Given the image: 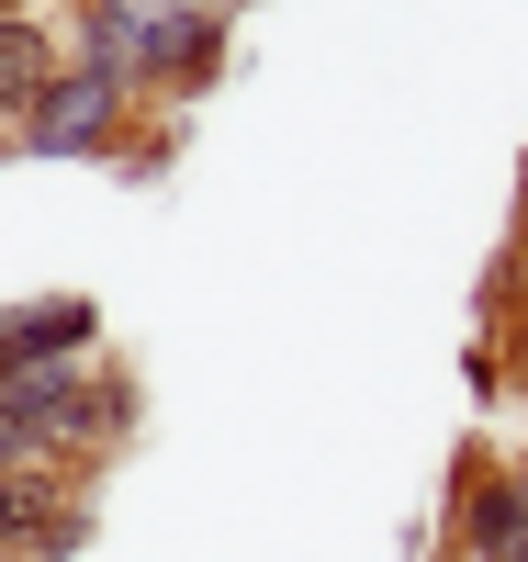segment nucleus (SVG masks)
Returning a JSON list of instances; mask_svg holds the SVG:
<instances>
[{
  "mask_svg": "<svg viewBox=\"0 0 528 562\" xmlns=\"http://www.w3.org/2000/svg\"><path fill=\"white\" fill-rule=\"evenodd\" d=\"M79 338H90V304H34V315L0 326V371H45L57 349H79Z\"/></svg>",
  "mask_w": 528,
  "mask_h": 562,
  "instance_id": "obj_2",
  "label": "nucleus"
},
{
  "mask_svg": "<svg viewBox=\"0 0 528 562\" xmlns=\"http://www.w3.org/2000/svg\"><path fill=\"white\" fill-rule=\"evenodd\" d=\"M113 102H124L113 79H57V90L34 102V147H45V158H79V147H102V135H113Z\"/></svg>",
  "mask_w": 528,
  "mask_h": 562,
  "instance_id": "obj_1",
  "label": "nucleus"
},
{
  "mask_svg": "<svg viewBox=\"0 0 528 562\" xmlns=\"http://www.w3.org/2000/svg\"><path fill=\"white\" fill-rule=\"evenodd\" d=\"M517 495H528V473H517Z\"/></svg>",
  "mask_w": 528,
  "mask_h": 562,
  "instance_id": "obj_6",
  "label": "nucleus"
},
{
  "mask_svg": "<svg viewBox=\"0 0 528 562\" xmlns=\"http://www.w3.org/2000/svg\"><path fill=\"white\" fill-rule=\"evenodd\" d=\"M0 529H34V484H0Z\"/></svg>",
  "mask_w": 528,
  "mask_h": 562,
  "instance_id": "obj_5",
  "label": "nucleus"
},
{
  "mask_svg": "<svg viewBox=\"0 0 528 562\" xmlns=\"http://www.w3.org/2000/svg\"><path fill=\"white\" fill-rule=\"evenodd\" d=\"M214 12H225V0H214Z\"/></svg>",
  "mask_w": 528,
  "mask_h": 562,
  "instance_id": "obj_7",
  "label": "nucleus"
},
{
  "mask_svg": "<svg viewBox=\"0 0 528 562\" xmlns=\"http://www.w3.org/2000/svg\"><path fill=\"white\" fill-rule=\"evenodd\" d=\"M45 34L34 23H0V124H34V102H45Z\"/></svg>",
  "mask_w": 528,
  "mask_h": 562,
  "instance_id": "obj_3",
  "label": "nucleus"
},
{
  "mask_svg": "<svg viewBox=\"0 0 528 562\" xmlns=\"http://www.w3.org/2000/svg\"><path fill=\"white\" fill-rule=\"evenodd\" d=\"M472 529H484V562H528V495L517 484H472Z\"/></svg>",
  "mask_w": 528,
  "mask_h": 562,
  "instance_id": "obj_4",
  "label": "nucleus"
}]
</instances>
